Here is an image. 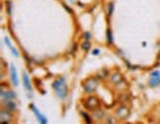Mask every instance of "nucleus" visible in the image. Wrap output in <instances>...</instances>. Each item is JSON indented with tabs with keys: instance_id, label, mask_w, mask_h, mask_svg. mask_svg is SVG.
<instances>
[{
	"instance_id": "f257e3e1",
	"label": "nucleus",
	"mask_w": 160,
	"mask_h": 124,
	"mask_svg": "<svg viewBox=\"0 0 160 124\" xmlns=\"http://www.w3.org/2000/svg\"><path fill=\"white\" fill-rule=\"evenodd\" d=\"M52 88L54 89L55 94L59 98H61V100L65 98V97L67 96V86L63 78H59L57 81H54L52 83Z\"/></svg>"
},
{
	"instance_id": "f03ea898",
	"label": "nucleus",
	"mask_w": 160,
	"mask_h": 124,
	"mask_svg": "<svg viewBox=\"0 0 160 124\" xmlns=\"http://www.w3.org/2000/svg\"><path fill=\"white\" fill-rule=\"evenodd\" d=\"M97 85H98V83L96 80L91 78V79L86 80V81L83 83V88L86 93H91V92L95 91V89L97 88Z\"/></svg>"
},
{
	"instance_id": "7ed1b4c3",
	"label": "nucleus",
	"mask_w": 160,
	"mask_h": 124,
	"mask_svg": "<svg viewBox=\"0 0 160 124\" xmlns=\"http://www.w3.org/2000/svg\"><path fill=\"white\" fill-rule=\"evenodd\" d=\"M85 107L90 110H95L99 107V101L95 97H89L85 103Z\"/></svg>"
},
{
	"instance_id": "20e7f679",
	"label": "nucleus",
	"mask_w": 160,
	"mask_h": 124,
	"mask_svg": "<svg viewBox=\"0 0 160 124\" xmlns=\"http://www.w3.org/2000/svg\"><path fill=\"white\" fill-rule=\"evenodd\" d=\"M30 107H31V109H32V110L34 111V112H35V115L37 116V118L39 119V121H40L41 123H42V124L47 123L46 117H45L44 115H42V114H41V113H40V111L35 107V105H34V104H31Z\"/></svg>"
},
{
	"instance_id": "39448f33",
	"label": "nucleus",
	"mask_w": 160,
	"mask_h": 124,
	"mask_svg": "<svg viewBox=\"0 0 160 124\" xmlns=\"http://www.w3.org/2000/svg\"><path fill=\"white\" fill-rule=\"evenodd\" d=\"M10 71H11V79H12V83L14 84V86H18V76H17V71H16V68H15V66H14L13 64L11 65Z\"/></svg>"
},
{
	"instance_id": "423d86ee",
	"label": "nucleus",
	"mask_w": 160,
	"mask_h": 124,
	"mask_svg": "<svg viewBox=\"0 0 160 124\" xmlns=\"http://www.w3.org/2000/svg\"><path fill=\"white\" fill-rule=\"evenodd\" d=\"M128 112H130V111H128V109L126 107H124V105L117 110V113H118V115L121 117V118H127L128 115Z\"/></svg>"
},
{
	"instance_id": "0eeeda50",
	"label": "nucleus",
	"mask_w": 160,
	"mask_h": 124,
	"mask_svg": "<svg viewBox=\"0 0 160 124\" xmlns=\"http://www.w3.org/2000/svg\"><path fill=\"white\" fill-rule=\"evenodd\" d=\"M11 118H12L11 113H9L8 111L1 110V122L2 123H8V122H10Z\"/></svg>"
},
{
	"instance_id": "6e6552de",
	"label": "nucleus",
	"mask_w": 160,
	"mask_h": 124,
	"mask_svg": "<svg viewBox=\"0 0 160 124\" xmlns=\"http://www.w3.org/2000/svg\"><path fill=\"white\" fill-rule=\"evenodd\" d=\"M1 97H2L3 100L5 98V101L7 102L8 100L9 101L13 100V98H15V94H14V93H12V92H5L4 93V91L1 90Z\"/></svg>"
},
{
	"instance_id": "1a4fd4ad",
	"label": "nucleus",
	"mask_w": 160,
	"mask_h": 124,
	"mask_svg": "<svg viewBox=\"0 0 160 124\" xmlns=\"http://www.w3.org/2000/svg\"><path fill=\"white\" fill-rule=\"evenodd\" d=\"M23 81H24V86H25L26 90L32 91V87H31V84H30V79H29V77L26 73L23 74Z\"/></svg>"
},
{
	"instance_id": "9d476101",
	"label": "nucleus",
	"mask_w": 160,
	"mask_h": 124,
	"mask_svg": "<svg viewBox=\"0 0 160 124\" xmlns=\"http://www.w3.org/2000/svg\"><path fill=\"white\" fill-rule=\"evenodd\" d=\"M148 84L150 87H152V88H154V87L159 85L160 84V76L159 77H151Z\"/></svg>"
},
{
	"instance_id": "9b49d317",
	"label": "nucleus",
	"mask_w": 160,
	"mask_h": 124,
	"mask_svg": "<svg viewBox=\"0 0 160 124\" xmlns=\"http://www.w3.org/2000/svg\"><path fill=\"white\" fill-rule=\"evenodd\" d=\"M6 107L12 111V110H14L16 108V104L13 102H6Z\"/></svg>"
},
{
	"instance_id": "f8f14e48",
	"label": "nucleus",
	"mask_w": 160,
	"mask_h": 124,
	"mask_svg": "<svg viewBox=\"0 0 160 124\" xmlns=\"http://www.w3.org/2000/svg\"><path fill=\"white\" fill-rule=\"evenodd\" d=\"M107 40H108V42L110 43V45H112L113 43V35H112V32H111L110 29L107 31Z\"/></svg>"
},
{
	"instance_id": "ddd939ff",
	"label": "nucleus",
	"mask_w": 160,
	"mask_h": 124,
	"mask_svg": "<svg viewBox=\"0 0 160 124\" xmlns=\"http://www.w3.org/2000/svg\"><path fill=\"white\" fill-rule=\"evenodd\" d=\"M90 47H91V43L89 41H84L82 43V48L84 49V50H86V51L89 50Z\"/></svg>"
},
{
	"instance_id": "4468645a",
	"label": "nucleus",
	"mask_w": 160,
	"mask_h": 124,
	"mask_svg": "<svg viewBox=\"0 0 160 124\" xmlns=\"http://www.w3.org/2000/svg\"><path fill=\"white\" fill-rule=\"evenodd\" d=\"M113 10H114V3L111 2L110 5H109V15H112Z\"/></svg>"
},
{
	"instance_id": "2eb2a0df",
	"label": "nucleus",
	"mask_w": 160,
	"mask_h": 124,
	"mask_svg": "<svg viewBox=\"0 0 160 124\" xmlns=\"http://www.w3.org/2000/svg\"><path fill=\"white\" fill-rule=\"evenodd\" d=\"M160 76V72L159 71H154L150 74V77H159Z\"/></svg>"
},
{
	"instance_id": "dca6fc26",
	"label": "nucleus",
	"mask_w": 160,
	"mask_h": 124,
	"mask_svg": "<svg viewBox=\"0 0 160 124\" xmlns=\"http://www.w3.org/2000/svg\"><path fill=\"white\" fill-rule=\"evenodd\" d=\"M11 51H12V53L14 54V56H16V57H18V55H19V53L17 52V50L14 48V47H11Z\"/></svg>"
},
{
	"instance_id": "f3484780",
	"label": "nucleus",
	"mask_w": 160,
	"mask_h": 124,
	"mask_svg": "<svg viewBox=\"0 0 160 124\" xmlns=\"http://www.w3.org/2000/svg\"><path fill=\"white\" fill-rule=\"evenodd\" d=\"M4 41H5V42H6V45H8V46H9V47L11 48V47H12V45H11V42H10V40H9V39L7 38V36H6V38H5V40H4Z\"/></svg>"
},
{
	"instance_id": "a211bd4d",
	"label": "nucleus",
	"mask_w": 160,
	"mask_h": 124,
	"mask_svg": "<svg viewBox=\"0 0 160 124\" xmlns=\"http://www.w3.org/2000/svg\"><path fill=\"white\" fill-rule=\"evenodd\" d=\"M82 115H83V116L85 117V118H86V120H87V122H88V123H90V122H91V121H90V118H89V117H88L87 115H86V114H85L84 112H82Z\"/></svg>"
},
{
	"instance_id": "6ab92c4d",
	"label": "nucleus",
	"mask_w": 160,
	"mask_h": 124,
	"mask_svg": "<svg viewBox=\"0 0 160 124\" xmlns=\"http://www.w3.org/2000/svg\"><path fill=\"white\" fill-rule=\"evenodd\" d=\"M100 53V50H99V49H95V50L93 51V54L94 55H97V54H99Z\"/></svg>"
},
{
	"instance_id": "aec40b11",
	"label": "nucleus",
	"mask_w": 160,
	"mask_h": 124,
	"mask_svg": "<svg viewBox=\"0 0 160 124\" xmlns=\"http://www.w3.org/2000/svg\"><path fill=\"white\" fill-rule=\"evenodd\" d=\"M84 35H85V38H86V39H89V38H90V36H89V33H85Z\"/></svg>"
}]
</instances>
